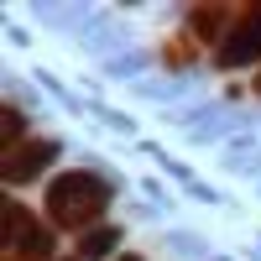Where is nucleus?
<instances>
[{"label":"nucleus","instance_id":"f257e3e1","mask_svg":"<svg viewBox=\"0 0 261 261\" xmlns=\"http://www.w3.org/2000/svg\"><path fill=\"white\" fill-rule=\"evenodd\" d=\"M125 178L120 172H94V167H79V172H58L47 183V214L53 225L63 230H94V220L110 209V193H120Z\"/></svg>","mask_w":261,"mask_h":261},{"label":"nucleus","instance_id":"f03ea898","mask_svg":"<svg viewBox=\"0 0 261 261\" xmlns=\"http://www.w3.org/2000/svg\"><path fill=\"white\" fill-rule=\"evenodd\" d=\"M58 151H63V141H53V136H27L16 151H6V162H0V178H6V188H27L32 178H42L53 162H58Z\"/></svg>","mask_w":261,"mask_h":261},{"label":"nucleus","instance_id":"7ed1b4c3","mask_svg":"<svg viewBox=\"0 0 261 261\" xmlns=\"http://www.w3.org/2000/svg\"><path fill=\"white\" fill-rule=\"evenodd\" d=\"M246 63H261V6L241 11L225 42L214 47V68H246Z\"/></svg>","mask_w":261,"mask_h":261},{"label":"nucleus","instance_id":"20e7f679","mask_svg":"<svg viewBox=\"0 0 261 261\" xmlns=\"http://www.w3.org/2000/svg\"><path fill=\"white\" fill-rule=\"evenodd\" d=\"M199 89H204V79H199V73H167V79L157 73V79H141V84H136V94H141V99L172 105V110H178V99H183V94H199Z\"/></svg>","mask_w":261,"mask_h":261},{"label":"nucleus","instance_id":"39448f33","mask_svg":"<svg viewBox=\"0 0 261 261\" xmlns=\"http://www.w3.org/2000/svg\"><path fill=\"white\" fill-rule=\"evenodd\" d=\"M120 225H94V230H84L79 235V246H73V256L79 261H115L120 256Z\"/></svg>","mask_w":261,"mask_h":261},{"label":"nucleus","instance_id":"423d86ee","mask_svg":"<svg viewBox=\"0 0 261 261\" xmlns=\"http://www.w3.org/2000/svg\"><path fill=\"white\" fill-rule=\"evenodd\" d=\"M146 68H151V53H146V47H130V53H120V58H110V63H99V79H105V84L136 79V84H141Z\"/></svg>","mask_w":261,"mask_h":261},{"label":"nucleus","instance_id":"0eeeda50","mask_svg":"<svg viewBox=\"0 0 261 261\" xmlns=\"http://www.w3.org/2000/svg\"><path fill=\"white\" fill-rule=\"evenodd\" d=\"M32 73H37V84H42V89H47V94L63 105V110H68V115H89V94L68 89V84H63L58 73H47V68H32Z\"/></svg>","mask_w":261,"mask_h":261},{"label":"nucleus","instance_id":"6e6552de","mask_svg":"<svg viewBox=\"0 0 261 261\" xmlns=\"http://www.w3.org/2000/svg\"><path fill=\"white\" fill-rule=\"evenodd\" d=\"M11 251H21V256H27V261H53V251H58V246H53V230L32 220L27 230H21V241H16Z\"/></svg>","mask_w":261,"mask_h":261},{"label":"nucleus","instance_id":"1a4fd4ad","mask_svg":"<svg viewBox=\"0 0 261 261\" xmlns=\"http://www.w3.org/2000/svg\"><path fill=\"white\" fill-rule=\"evenodd\" d=\"M167 251L172 256H188V261H209V241L204 235H193V230H167Z\"/></svg>","mask_w":261,"mask_h":261},{"label":"nucleus","instance_id":"9d476101","mask_svg":"<svg viewBox=\"0 0 261 261\" xmlns=\"http://www.w3.org/2000/svg\"><path fill=\"white\" fill-rule=\"evenodd\" d=\"M89 115H94L99 125L120 130V136H136V115H125V110H115V105H105V99H89Z\"/></svg>","mask_w":261,"mask_h":261},{"label":"nucleus","instance_id":"9b49d317","mask_svg":"<svg viewBox=\"0 0 261 261\" xmlns=\"http://www.w3.org/2000/svg\"><path fill=\"white\" fill-rule=\"evenodd\" d=\"M6 94H11V105H16V110H21V105H27L32 115H42V110H47V105H42V94H37V89H27V84H21L16 73H6Z\"/></svg>","mask_w":261,"mask_h":261},{"label":"nucleus","instance_id":"f8f14e48","mask_svg":"<svg viewBox=\"0 0 261 261\" xmlns=\"http://www.w3.org/2000/svg\"><path fill=\"white\" fill-rule=\"evenodd\" d=\"M188 199H199V204H225V199H220V188L204 183V178H199V183H188Z\"/></svg>","mask_w":261,"mask_h":261},{"label":"nucleus","instance_id":"ddd939ff","mask_svg":"<svg viewBox=\"0 0 261 261\" xmlns=\"http://www.w3.org/2000/svg\"><path fill=\"white\" fill-rule=\"evenodd\" d=\"M141 193H146V199H157V209L172 204V199H167V183H157V178H141Z\"/></svg>","mask_w":261,"mask_h":261},{"label":"nucleus","instance_id":"4468645a","mask_svg":"<svg viewBox=\"0 0 261 261\" xmlns=\"http://www.w3.org/2000/svg\"><path fill=\"white\" fill-rule=\"evenodd\" d=\"M6 42H11V47H27V42H32V32H27V27H16V21H11V27H6Z\"/></svg>","mask_w":261,"mask_h":261},{"label":"nucleus","instance_id":"2eb2a0df","mask_svg":"<svg viewBox=\"0 0 261 261\" xmlns=\"http://www.w3.org/2000/svg\"><path fill=\"white\" fill-rule=\"evenodd\" d=\"M115 261H146V256H136V251H120V256H115Z\"/></svg>","mask_w":261,"mask_h":261},{"label":"nucleus","instance_id":"dca6fc26","mask_svg":"<svg viewBox=\"0 0 261 261\" xmlns=\"http://www.w3.org/2000/svg\"><path fill=\"white\" fill-rule=\"evenodd\" d=\"M246 261H261V251H246Z\"/></svg>","mask_w":261,"mask_h":261},{"label":"nucleus","instance_id":"f3484780","mask_svg":"<svg viewBox=\"0 0 261 261\" xmlns=\"http://www.w3.org/2000/svg\"><path fill=\"white\" fill-rule=\"evenodd\" d=\"M209 261H235V256H209Z\"/></svg>","mask_w":261,"mask_h":261},{"label":"nucleus","instance_id":"a211bd4d","mask_svg":"<svg viewBox=\"0 0 261 261\" xmlns=\"http://www.w3.org/2000/svg\"><path fill=\"white\" fill-rule=\"evenodd\" d=\"M58 261H79V256H58Z\"/></svg>","mask_w":261,"mask_h":261},{"label":"nucleus","instance_id":"6ab92c4d","mask_svg":"<svg viewBox=\"0 0 261 261\" xmlns=\"http://www.w3.org/2000/svg\"><path fill=\"white\" fill-rule=\"evenodd\" d=\"M256 241H261V235H256ZM256 251H261V246H256Z\"/></svg>","mask_w":261,"mask_h":261}]
</instances>
